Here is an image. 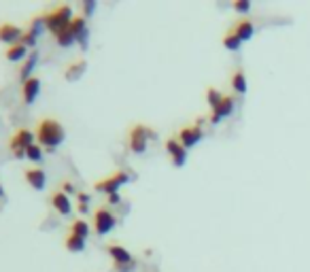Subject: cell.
I'll list each match as a JSON object with an SVG mask.
<instances>
[{"label":"cell","instance_id":"1","mask_svg":"<svg viewBox=\"0 0 310 272\" xmlns=\"http://www.w3.org/2000/svg\"><path fill=\"white\" fill-rule=\"evenodd\" d=\"M36 138H38V145H40V147L56 149V147H60L62 143H64L66 132H64V128L60 126L58 119L45 117V119H40V122H38Z\"/></svg>","mask_w":310,"mask_h":272},{"label":"cell","instance_id":"2","mask_svg":"<svg viewBox=\"0 0 310 272\" xmlns=\"http://www.w3.org/2000/svg\"><path fill=\"white\" fill-rule=\"evenodd\" d=\"M43 22H45V28L49 30V32H54V34L64 32V30H68L70 24H72V9L68 5H58L54 11H49L43 17Z\"/></svg>","mask_w":310,"mask_h":272},{"label":"cell","instance_id":"3","mask_svg":"<svg viewBox=\"0 0 310 272\" xmlns=\"http://www.w3.org/2000/svg\"><path fill=\"white\" fill-rule=\"evenodd\" d=\"M153 136V130H149L147 126L142 124H136L132 130H130V136H128V145L134 153H144L147 151V143L149 138Z\"/></svg>","mask_w":310,"mask_h":272},{"label":"cell","instance_id":"4","mask_svg":"<svg viewBox=\"0 0 310 272\" xmlns=\"http://www.w3.org/2000/svg\"><path fill=\"white\" fill-rule=\"evenodd\" d=\"M128 181H130V175L126 173V170H115V173H113L111 177L98 181V183L94 185V189L102 191V194L113 196V194H117V189H119L121 185H126Z\"/></svg>","mask_w":310,"mask_h":272},{"label":"cell","instance_id":"5","mask_svg":"<svg viewBox=\"0 0 310 272\" xmlns=\"http://www.w3.org/2000/svg\"><path fill=\"white\" fill-rule=\"evenodd\" d=\"M32 145H34V134L26 128L17 130V132L11 136V140H9V147H11L15 157H26V149L32 147Z\"/></svg>","mask_w":310,"mask_h":272},{"label":"cell","instance_id":"6","mask_svg":"<svg viewBox=\"0 0 310 272\" xmlns=\"http://www.w3.org/2000/svg\"><path fill=\"white\" fill-rule=\"evenodd\" d=\"M107 253L113 257V261H115V268H117L119 272H128L130 268H134L132 253H130L128 249H123L121 245H115V243L107 245Z\"/></svg>","mask_w":310,"mask_h":272},{"label":"cell","instance_id":"7","mask_svg":"<svg viewBox=\"0 0 310 272\" xmlns=\"http://www.w3.org/2000/svg\"><path fill=\"white\" fill-rule=\"evenodd\" d=\"M115 224H117V221H115V217H113V213L109 208L100 206V208L94 210V230H96L98 236L109 234V232L115 228Z\"/></svg>","mask_w":310,"mask_h":272},{"label":"cell","instance_id":"8","mask_svg":"<svg viewBox=\"0 0 310 272\" xmlns=\"http://www.w3.org/2000/svg\"><path fill=\"white\" fill-rule=\"evenodd\" d=\"M202 136H204V132H202V119H198L193 126H187V128H183L181 132L177 134V138H179V143L185 147V149H191V147H195L202 140Z\"/></svg>","mask_w":310,"mask_h":272},{"label":"cell","instance_id":"9","mask_svg":"<svg viewBox=\"0 0 310 272\" xmlns=\"http://www.w3.org/2000/svg\"><path fill=\"white\" fill-rule=\"evenodd\" d=\"M166 151L170 153L174 166H183L185 162H187V149H185V147L179 143L177 136H170V138L166 140Z\"/></svg>","mask_w":310,"mask_h":272},{"label":"cell","instance_id":"10","mask_svg":"<svg viewBox=\"0 0 310 272\" xmlns=\"http://www.w3.org/2000/svg\"><path fill=\"white\" fill-rule=\"evenodd\" d=\"M22 36H24V30L19 28V26H13V24H9V22L0 24V41L7 43L9 47L22 43Z\"/></svg>","mask_w":310,"mask_h":272},{"label":"cell","instance_id":"11","mask_svg":"<svg viewBox=\"0 0 310 272\" xmlns=\"http://www.w3.org/2000/svg\"><path fill=\"white\" fill-rule=\"evenodd\" d=\"M43 28H45V22H43V17H34L32 22H30L28 30H24V36H22V45H26V47H32V45L36 43L38 34L43 32Z\"/></svg>","mask_w":310,"mask_h":272},{"label":"cell","instance_id":"12","mask_svg":"<svg viewBox=\"0 0 310 272\" xmlns=\"http://www.w3.org/2000/svg\"><path fill=\"white\" fill-rule=\"evenodd\" d=\"M24 179H26V183H28L30 187H34L36 191L45 189L47 175H45L43 168H28V170H24Z\"/></svg>","mask_w":310,"mask_h":272},{"label":"cell","instance_id":"13","mask_svg":"<svg viewBox=\"0 0 310 272\" xmlns=\"http://www.w3.org/2000/svg\"><path fill=\"white\" fill-rule=\"evenodd\" d=\"M234 106H236L234 98H232V96H223V100H221V102H219V106H215V108H213V115H211V124H219L223 117L232 115Z\"/></svg>","mask_w":310,"mask_h":272},{"label":"cell","instance_id":"14","mask_svg":"<svg viewBox=\"0 0 310 272\" xmlns=\"http://www.w3.org/2000/svg\"><path fill=\"white\" fill-rule=\"evenodd\" d=\"M38 92H40V79L38 77H30L26 83H22V96H24L26 104H32L38 96Z\"/></svg>","mask_w":310,"mask_h":272},{"label":"cell","instance_id":"15","mask_svg":"<svg viewBox=\"0 0 310 272\" xmlns=\"http://www.w3.org/2000/svg\"><path fill=\"white\" fill-rule=\"evenodd\" d=\"M234 32H236V36L240 38V41L244 43V41H249V38H253V34H255V24L251 22V19H246V17H240L238 22L234 24Z\"/></svg>","mask_w":310,"mask_h":272},{"label":"cell","instance_id":"16","mask_svg":"<svg viewBox=\"0 0 310 272\" xmlns=\"http://www.w3.org/2000/svg\"><path fill=\"white\" fill-rule=\"evenodd\" d=\"M51 206H54L60 215H70V210H72L70 200L64 191H56V194L51 196Z\"/></svg>","mask_w":310,"mask_h":272},{"label":"cell","instance_id":"17","mask_svg":"<svg viewBox=\"0 0 310 272\" xmlns=\"http://www.w3.org/2000/svg\"><path fill=\"white\" fill-rule=\"evenodd\" d=\"M85 68H87V62H85V60H77L75 64H70V66L64 70V79H66V81H77V79L85 73Z\"/></svg>","mask_w":310,"mask_h":272},{"label":"cell","instance_id":"18","mask_svg":"<svg viewBox=\"0 0 310 272\" xmlns=\"http://www.w3.org/2000/svg\"><path fill=\"white\" fill-rule=\"evenodd\" d=\"M36 62H38V53H36V51H30V58H28L26 62H24L22 70H19V79H22V83H26L28 79L32 77V70H34Z\"/></svg>","mask_w":310,"mask_h":272},{"label":"cell","instance_id":"19","mask_svg":"<svg viewBox=\"0 0 310 272\" xmlns=\"http://www.w3.org/2000/svg\"><path fill=\"white\" fill-rule=\"evenodd\" d=\"M70 32L75 34L77 41H81L87 36V28H85V15H79V17H72V24H70Z\"/></svg>","mask_w":310,"mask_h":272},{"label":"cell","instance_id":"20","mask_svg":"<svg viewBox=\"0 0 310 272\" xmlns=\"http://www.w3.org/2000/svg\"><path fill=\"white\" fill-rule=\"evenodd\" d=\"M28 53V47L22 45V43H17V45H11L5 51V58L9 60V62H19V60H24Z\"/></svg>","mask_w":310,"mask_h":272},{"label":"cell","instance_id":"21","mask_svg":"<svg viewBox=\"0 0 310 272\" xmlns=\"http://www.w3.org/2000/svg\"><path fill=\"white\" fill-rule=\"evenodd\" d=\"M232 87L236 94H246V77L242 68H236L232 75Z\"/></svg>","mask_w":310,"mask_h":272},{"label":"cell","instance_id":"22","mask_svg":"<svg viewBox=\"0 0 310 272\" xmlns=\"http://www.w3.org/2000/svg\"><path fill=\"white\" fill-rule=\"evenodd\" d=\"M64 247L70 251V253H81V251L85 249V238L75 236V234H68L64 238Z\"/></svg>","mask_w":310,"mask_h":272},{"label":"cell","instance_id":"23","mask_svg":"<svg viewBox=\"0 0 310 272\" xmlns=\"http://www.w3.org/2000/svg\"><path fill=\"white\" fill-rule=\"evenodd\" d=\"M70 234L81 236V238H87L89 236V224L85 219H75L70 224Z\"/></svg>","mask_w":310,"mask_h":272},{"label":"cell","instance_id":"24","mask_svg":"<svg viewBox=\"0 0 310 272\" xmlns=\"http://www.w3.org/2000/svg\"><path fill=\"white\" fill-rule=\"evenodd\" d=\"M223 47L230 49V51H238V49L242 47V41H240L238 36H236L234 30H230V32L223 34Z\"/></svg>","mask_w":310,"mask_h":272},{"label":"cell","instance_id":"25","mask_svg":"<svg viewBox=\"0 0 310 272\" xmlns=\"http://www.w3.org/2000/svg\"><path fill=\"white\" fill-rule=\"evenodd\" d=\"M77 38H75V34L70 32V28L68 30H64V32H60V34H56V43L60 45V47H70L72 43H75Z\"/></svg>","mask_w":310,"mask_h":272},{"label":"cell","instance_id":"26","mask_svg":"<svg viewBox=\"0 0 310 272\" xmlns=\"http://www.w3.org/2000/svg\"><path fill=\"white\" fill-rule=\"evenodd\" d=\"M223 96L225 94H221V92H217L215 87H209V92H206V100H209V104H211V108H215V106H219V102L223 100Z\"/></svg>","mask_w":310,"mask_h":272},{"label":"cell","instance_id":"27","mask_svg":"<svg viewBox=\"0 0 310 272\" xmlns=\"http://www.w3.org/2000/svg\"><path fill=\"white\" fill-rule=\"evenodd\" d=\"M26 157L32 159V162H40V159H43V147L36 145V143L32 147H28L26 149Z\"/></svg>","mask_w":310,"mask_h":272},{"label":"cell","instance_id":"28","mask_svg":"<svg viewBox=\"0 0 310 272\" xmlns=\"http://www.w3.org/2000/svg\"><path fill=\"white\" fill-rule=\"evenodd\" d=\"M234 9L238 13H246L251 9V0H234Z\"/></svg>","mask_w":310,"mask_h":272},{"label":"cell","instance_id":"29","mask_svg":"<svg viewBox=\"0 0 310 272\" xmlns=\"http://www.w3.org/2000/svg\"><path fill=\"white\" fill-rule=\"evenodd\" d=\"M87 204H89V196L87 194H79V210L81 213H85V210L89 208Z\"/></svg>","mask_w":310,"mask_h":272},{"label":"cell","instance_id":"30","mask_svg":"<svg viewBox=\"0 0 310 272\" xmlns=\"http://www.w3.org/2000/svg\"><path fill=\"white\" fill-rule=\"evenodd\" d=\"M72 189H75V187H72V183H70L68 179H66V181H62V185H60V191H64V194H70Z\"/></svg>","mask_w":310,"mask_h":272},{"label":"cell","instance_id":"31","mask_svg":"<svg viewBox=\"0 0 310 272\" xmlns=\"http://www.w3.org/2000/svg\"><path fill=\"white\" fill-rule=\"evenodd\" d=\"M94 7H96L94 0H87V3H85V15H89L91 11H94Z\"/></svg>","mask_w":310,"mask_h":272},{"label":"cell","instance_id":"32","mask_svg":"<svg viewBox=\"0 0 310 272\" xmlns=\"http://www.w3.org/2000/svg\"><path fill=\"white\" fill-rule=\"evenodd\" d=\"M109 202H111V204H117V202H119V196H117V194L109 196Z\"/></svg>","mask_w":310,"mask_h":272},{"label":"cell","instance_id":"33","mask_svg":"<svg viewBox=\"0 0 310 272\" xmlns=\"http://www.w3.org/2000/svg\"><path fill=\"white\" fill-rule=\"evenodd\" d=\"M0 196H3V185H0Z\"/></svg>","mask_w":310,"mask_h":272}]
</instances>
